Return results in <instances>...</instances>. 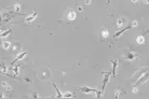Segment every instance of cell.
<instances>
[{
    "label": "cell",
    "instance_id": "obj_21",
    "mask_svg": "<svg viewBox=\"0 0 149 99\" xmlns=\"http://www.w3.org/2000/svg\"><path fill=\"white\" fill-rule=\"evenodd\" d=\"M133 92H134V93H136V92H137V88H136V86H135L134 88H133Z\"/></svg>",
    "mask_w": 149,
    "mask_h": 99
},
{
    "label": "cell",
    "instance_id": "obj_27",
    "mask_svg": "<svg viewBox=\"0 0 149 99\" xmlns=\"http://www.w3.org/2000/svg\"><path fill=\"white\" fill-rule=\"evenodd\" d=\"M109 2H110V0H107V3H109Z\"/></svg>",
    "mask_w": 149,
    "mask_h": 99
},
{
    "label": "cell",
    "instance_id": "obj_15",
    "mask_svg": "<svg viewBox=\"0 0 149 99\" xmlns=\"http://www.w3.org/2000/svg\"><path fill=\"white\" fill-rule=\"evenodd\" d=\"M74 96V93H66V94L63 95V97H66V98H69V97H73Z\"/></svg>",
    "mask_w": 149,
    "mask_h": 99
},
{
    "label": "cell",
    "instance_id": "obj_4",
    "mask_svg": "<svg viewBox=\"0 0 149 99\" xmlns=\"http://www.w3.org/2000/svg\"><path fill=\"white\" fill-rule=\"evenodd\" d=\"M26 55H27V52H23V53H22V54H18L17 56H16V58H15V59H14L13 61H12V64H11V65H12V66H13V65H15V64H16L18 60L23 59V58H24L25 56H26Z\"/></svg>",
    "mask_w": 149,
    "mask_h": 99
},
{
    "label": "cell",
    "instance_id": "obj_6",
    "mask_svg": "<svg viewBox=\"0 0 149 99\" xmlns=\"http://www.w3.org/2000/svg\"><path fill=\"white\" fill-rule=\"evenodd\" d=\"M36 16H37V12H34L32 15H29V16H27L25 18V23H32L33 21L36 20Z\"/></svg>",
    "mask_w": 149,
    "mask_h": 99
},
{
    "label": "cell",
    "instance_id": "obj_16",
    "mask_svg": "<svg viewBox=\"0 0 149 99\" xmlns=\"http://www.w3.org/2000/svg\"><path fill=\"white\" fill-rule=\"evenodd\" d=\"M102 36H103V38H107V37H108V31H107L106 29L103 30V32H102Z\"/></svg>",
    "mask_w": 149,
    "mask_h": 99
},
{
    "label": "cell",
    "instance_id": "obj_26",
    "mask_svg": "<svg viewBox=\"0 0 149 99\" xmlns=\"http://www.w3.org/2000/svg\"><path fill=\"white\" fill-rule=\"evenodd\" d=\"M132 1H133V2H136V1H137V0H132Z\"/></svg>",
    "mask_w": 149,
    "mask_h": 99
},
{
    "label": "cell",
    "instance_id": "obj_22",
    "mask_svg": "<svg viewBox=\"0 0 149 99\" xmlns=\"http://www.w3.org/2000/svg\"><path fill=\"white\" fill-rule=\"evenodd\" d=\"M78 10H79V11H82L83 8H82V7H78Z\"/></svg>",
    "mask_w": 149,
    "mask_h": 99
},
{
    "label": "cell",
    "instance_id": "obj_12",
    "mask_svg": "<svg viewBox=\"0 0 149 99\" xmlns=\"http://www.w3.org/2000/svg\"><path fill=\"white\" fill-rule=\"evenodd\" d=\"M136 41H137V43H139V44H143V43H144V41H145L144 36H139V37H137Z\"/></svg>",
    "mask_w": 149,
    "mask_h": 99
},
{
    "label": "cell",
    "instance_id": "obj_19",
    "mask_svg": "<svg viewBox=\"0 0 149 99\" xmlns=\"http://www.w3.org/2000/svg\"><path fill=\"white\" fill-rule=\"evenodd\" d=\"M33 97H35V98H38V95H37V93H33Z\"/></svg>",
    "mask_w": 149,
    "mask_h": 99
},
{
    "label": "cell",
    "instance_id": "obj_3",
    "mask_svg": "<svg viewBox=\"0 0 149 99\" xmlns=\"http://www.w3.org/2000/svg\"><path fill=\"white\" fill-rule=\"evenodd\" d=\"M78 89H79V91H81L82 93H84V94H89V93H96V92H97V89L90 88V87H79Z\"/></svg>",
    "mask_w": 149,
    "mask_h": 99
},
{
    "label": "cell",
    "instance_id": "obj_7",
    "mask_svg": "<svg viewBox=\"0 0 149 99\" xmlns=\"http://www.w3.org/2000/svg\"><path fill=\"white\" fill-rule=\"evenodd\" d=\"M130 28H132V26H128V27H124V28H122V29H121V30H119V31H118V32L116 33V35L113 36V38L116 39V38H118V37H120V36L122 35L123 32H125L126 30H129Z\"/></svg>",
    "mask_w": 149,
    "mask_h": 99
},
{
    "label": "cell",
    "instance_id": "obj_11",
    "mask_svg": "<svg viewBox=\"0 0 149 99\" xmlns=\"http://www.w3.org/2000/svg\"><path fill=\"white\" fill-rule=\"evenodd\" d=\"M2 45H3V49H4V50H9V49L11 48V43L8 42V41L2 42Z\"/></svg>",
    "mask_w": 149,
    "mask_h": 99
},
{
    "label": "cell",
    "instance_id": "obj_10",
    "mask_svg": "<svg viewBox=\"0 0 149 99\" xmlns=\"http://www.w3.org/2000/svg\"><path fill=\"white\" fill-rule=\"evenodd\" d=\"M67 17H68V20H69V21H74V18H76V12L69 10V12H68V15H67Z\"/></svg>",
    "mask_w": 149,
    "mask_h": 99
},
{
    "label": "cell",
    "instance_id": "obj_23",
    "mask_svg": "<svg viewBox=\"0 0 149 99\" xmlns=\"http://www.w3.org/2000/svg\"><path fill=\"white\" fill-rule=\"evenodd\" d=\"M2 22V17H1V12H0V23Z\"/></svg>",
    "mask_w": 149,
    "mask_h": 99
},
{
    "label": "cell",
    "instance_id": "obj_9",
    "mask_svg": "<svg viewBox=\"0 0 149 99\" xmlns=\"http://www.w3.org/2000/svg\"><path fill=\"white\" fill-rule=\"evenodd\" d=\"M124 22H125V20H124L123 17L119 18V20L117 21V28H122L124 26Z\"/></svg>",
    "mask_w": 149,
    "mask_h": 99
},
{
    "label": "cell",
    "instance_id": "obj_24",
    "mask_svg": "<svg viewBox=\"0 0 149 99\" xmlns=\"http://www.w3.org/2000/svg\"><path fill=\"white\" fill-rule=\"evenodd\" d=\"M2 95H3V94H2V93H0V98H2V97H3V96H2Z\"/></svg>",
    "mask_w": 149,
    "mask_h": 99
},
{
    "label": "cell",
    "instance_id": "obj_14",
    "mask_svg": "<svg viewBox=\"0 0 149 99\" xmlns=\"http://www.w3.org/2000/svg\"><path fill=\"white\" fill-rule=\"evenodd\" d=\"M10 32H11V29H9V30H7V31H4V32L0 33V37H1V38H4V37H7Z\"/></svg>",
    "mask_w": 149,
    "mask_h": 99
},
{
    "label": "cell",
    "instance_id": "obj_5",
    "mask_svg": "<svg viewBox=\"0 0 149 99\" xmlns=\"http://www.w3.org/2000/svg\"><path fill=\"white\" fill-rule=\"evenodd\" d=\"M136 58H137V54L133 53V52H129V53L125 55L126 60H134V59H136Z\"/></svg>",
    "mask_w": 149,
    "mask_h": 99
},
{
    "label": "cell",
    "instance_id": "obj_8",
    "mask_svg": "<svg viewBox=\"0 0 149 99\" xmlns=\"http://www.w3.org/2000/svg\"><path fill=\"white\" fill-rule=\"evenodd\" d=\"M111 64H112V69H111V73H112L113 76H116V71H117V67H118V60H111Z\"/></svg>",
    "mask_w": 149,
    "mask_h": 99
},
{
    "label": "cell",
    "instance_id": "obj_18",
    "mask_svg": "<svg viewBox=\"0 0 149 99\" xmlns=\"http://www.w3.org/2000/svg\"><path fill=\"white\" fill-rule=\"evenodd\" d=\"M14 10H15V11H17V12H18V11H20V10H21V5H20V4H18V3H16V4H15V5H14Z\"/></svg>",
    "mask_w": 149,
    "mask_h": 99
},
{
    "label": "cell",
    "instance_id": "obj_13",
    "mask_svg": "<svg viewBox=\"0 0 149 99\" xmlns=\"http://www.w3.org/2000/svg\"><path fill=\"white\" fill-rule=\"evenodd\" d=\"M53 86H54V88H55V91H56V93H57V96H56V97H57V98H62V97H63V94H62V93H61L60 91H58V88H57V86H56V85H55V84H53Z\"/></svg>",
    "mask_w": 149,
    "mask_h": 99
},
{
    "label": "cell",
    "instance_id": "obj_20",
    "mask_svg": "<svg viewBox=\"0 0 149 99\" xmlns=\"http://www.w3.org/2000/svg\"><path fill=\"white\" fill-rule=\"evenodd\" d=\"M85 3H88V4H90V3H91V0H85Z\"/></svg>",
    "mask_w": 149,
    "mask_h": 99
},
{
    "label": "cell",
    "instance_id": "obj_2",
    "mask_svg": "<svg viewBox=\"0 0 149 99\" xmlns=\"http://www.w3.org/2000/svg\"><path fill=\"white\" fill-rule=\"evenodd\" d=\"M145 81H148V71H147V72H145L144 74H143V76H139V78H138V80L135 82L134 86H137L138 84H141V83L145 82Z\"/></svg>",
    "mask_w": 149,
    "mask_h": 99
},
{
    "label": "cell",
    "instance_id": "obj_1",
    "mask_svg": "<svg viewBox=\"0 0 149 99\" xmlns=\"http://www.w3.org/2000/svg\"><path fill=\"white\" fill-rule=\"evenodd\" d=\"M102 74L104 75V80H103V83H102V91H101V92H104V91H105V88H106L107 83L109 82L111 71H108V72H102Z\"/></svg>",
    "mask_w": 149,
    "mask_h": 99
},
{
    "label": "cell",
    "instance_id": "obj_25",
    "mask_svg": "<svg viewBox=\"0 0 149 99\" xmlns=\"http://www.w3.org/2000/svg\"><path fill=\"white\" fill-rule=\"evenodd\" d=\"M144 3H148V0H144Z\"/></svg>",
    "mask_w": 149,
    "mask_h": 99
},
{
    "label": "cell",
    "instance_id": "obj_28",
    "mask_svg": "<svg viewBox=\"0 0 149 99\" xmlns=\"http://www.w3.org/2000/svg\"><path fill=\"white\" fill-rule=\"evenodd\" d=\"M0 44H2V42H1V40H0Z\"/></svg>",
    "mask_w": 149,
    "mask_h": 99
},
{
    "label": "cell",
    "instance_id": "obj_17",
    "mask_svg": "<svg viewBox=\"0 0 149 99\" xmlns=\"http://www.w3.org/2000/svg\"><path fill=\"white\" fill-rule=\"evenodd\" d=\"M120 94H121V91H119V89H117L116 93H114V96H113V97H114V98H118V97L120 96Z\"/></svg>",
    "mask_w": 149,
    "mask_h": 99
}]
</instances>
